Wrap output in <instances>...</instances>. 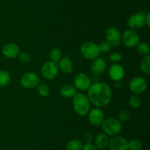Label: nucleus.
<instances>
[{
    "label": "nucleus",
    "instance_id": "nucleus-33",
    "mask_svg": "<svg viewBox=\"0 0 150 150\" xmlns=\"http://www.w3.org/2000/svg\"><path fill=\"white\" fill-rule=\"evenodd\" d=\"M92 139H93V137H92V134L89 133V132H87V133L85 134L84 140L86 143H91L92 142Z\"/></svg>",
    "mask_w": 150,
    "mask_h": 150
},
{
    "label": "nucleus",
    "instance_id": "nucleus-15",
    "mask_svg": "<svg viewBox=\"0 0 150 150\" xmlns=\"http://www.w3.org/2000/svg\"><path fill=\"white\" fill-rule=\"evenodd\" d=\"M108 75L110 78L114 82L121 81L125 76L124 68L119 63H114L110 66L109 70H108Z\"/></svg>",
    "mask_w": 150,
    "mask_h": 150
},
{
    "label": "nucleus",
    "instance_id": "nucleus-6",
    "mask_svg": "<svg viewBox=\"0 0 150 150\" xmlns=\"http://www.w3.org/2000/svg\"><path fill=\"white\" fill-rule=\"evenodd\" d=\"M122 41L127 48H135L140 42V37L136 31L128 29L122 35Z\"/></svg>",
    "mask_w": 150,
    "mask_h": 150
},
{
    "label": "nucleus",
    "instance_id": "nucleus-25",
    "mask_svg": "<svg viewBox=\"0 0 150 150\" xmlns=\"http://www.w3.org/2000/svg\"><path fill=\"white\" fill-rule=\"evenodd\" d=\"M62 56V51L58 48L52 49L49 52L50 60L55 62V63H57V62H59L61 60Z\"/></svg>",
    "mask_w": 150,
    "mask_h": 150
},
{
    "label": "nucleus",
    "instance_id": "nucleus-11",
    "mask_svg": "<svg viewBox=\"0 0 150 150\" xmlns=\"http://www.w3.org/2000/svg\"><path fill=\"white\" fill-rule=\"evenodd\" d=\"M108 147L110 150H128V141L124 137L116 135L109 139Z\"/></svg>",
    "mask_w": 150,
    "mask_h": 150
},
{
    "label": "nucleus",
    "instance_id": "nucleus-5",
    "mask_svg": "<svg viewBox=\"0 0 150 150\" xmlns=\"http://www.w3.org/2000/svg\"><path fill=\"white\" fill-rule=\"evenodd\" d=\"M146 13L142 11L137 12L131 15L127 19V26L133 30L142 29L144 25H146Z\"/></svg>",
    "mask_w": 150,
    "mask_h": 150
},
{
    "label": "nucleus",
    "instance_id": "nucleus-18",
    "mask_svg": "<svg viewBox=\"0 0 150 150\" xmlns=\"http://www.w3.org/2000/svg\"><path fill=\"white\" fill-rule=\"evenodd\" d=\"M95 146L98 148V149H105L108 147L109 138L108 136L104 132L98 134L95 138Z\"/></svg>",
    "mask_w": 150,
    "mask_h": 150
},
{
    "label": "nucleus",
    "instance_id": "nucleus-17",
    "mask_svg": "<svg viewBox=\"0 0 150 150\" xmlns=\"http://www.w3.org/2000/svg\"><path fill=\"white\" fill-rule=\"evenodd\" d=\"M59 70L64 74H70L73 70V63L69 57L61 58L58 63Z\"/></svg>",
    "mask_w": 150,
    "mask_h": 150
},
{
    "label": "nucleus",
    "instance_id": "nucleus-21",
    "mask_svg": "<svg viewBox=\"0 0 150 150\" xmlns=\"http://www.w3.org/2000/svg\"><path fill=\"white\" fill-rule=\"evenodd\" d=\"M83 143L79 139H72L66 144V150H81Z\"/></svg>",
    "mask_w": 150,
    "mask_h": 150
},
{
    "label": "nucleus",
    "instance_id": "nucleus-28",
    "mask_svg": "<svg viewBox=\"0 0 150 150\" xmlns=\"http://www.w3.org/2000/svg\"><path fill=\"white\" fill-rule=\"evenodd\" d=\"M142 144L138 139H133L128 141V150H141Z\"/></svg>",
    "mask_w": 150,
    "mask_h": 150
},
{
    "label": "nucleus",
    "instance_id": "nucleus-2",
    "mask_svg": "<svg viewBox=\"0 0 150 150\" xmlns=\"http://www.w3.org/2000/svg\"><path fill=\"white\" fill-rule=\"evenodd\" d=\"M90 101L86 95L79 93L73 97V106L75 112L80 116H84L90 110Z\"/></svg>",
    "mask_w": 150,
    "mask_h": 150
},
{
    "label": "nucleus",
    "instance_id": "nucleus-29",
    "mask_svg": "<svg viewBox=\"0 0 150 150\" xmlns=\"http://www.w3.org/2000/svg\"><path fill=\"white\" fill-rule=\"evenodd\" d=\"M18 57L19 60L22 63H23V64H27V63H30L31 60H32L31 55L29 53L26 52V51H23L21 53L20 52V54H19V55Z\"/></svg>",
    "mask_w": 150,
    "mask_h": 150
},
{
    "label": "nucleus",
    "instance_id": "nucleus-8",
    "mask_svg": "<svg viewBox=\"0 0 150 150\" xmlns=\"http://www.w3.org/2000/svg\"><path fill=\"white\" fill-rule=\"evenodd\" d=\"M21 85L27 89H32L40 84V77L35 72H26L21 78Z\"/></svg>",
    "mask_w": 150,
    "mask_h": 150
},
{
    "label": "nucleus",
    "instance_id": "nucleus-19",
    "mask_svg": "<svg viewBox=\"0 0 150 150\" xmlns=\"http://www.w3.org/2000/svg\"><path fill=\"white\" fill-rule=\"evenodd\" d=\"M60 94L64 98H72L77 94L76 87L70 84L63 85L60 89Z\"/></svg>",
    "mask_w": 150,
    "mask_h": 150
},
{
    "label": "nucleus",
    "instance_id": "nucleus-9",
    "mask_svg": "<svg viewBox=\"0 0 150 150\" xmlns=\"http://www.w3.org/2000/svg\"><path fill=\"white\" fill-rule=\"evenodd\" d=\"M129 88L133 94L139 95L144 93V91L146 90L147 82L146 79L142 76H135L130 80Z\"/></svg>",
    "mask_w": 150,
    "mask_h": 150
},
{
    "label": "nucleus",
    "instance_id": "nucleus-23",
    "mask_svg": "<svg viewBox=\"0 0 150 150\" xmlns=\"http://www.w3.org/2000/svg\"><path fill=\"white\" fill-rule=\"evenodd\" d=\"M136 49L139 54L141 55L146 56L149 55L150 52V47L149 44L146 42H139L136 46Z\"/></svg>",
    "mask_w": 150,
    "mask_h": 150
},
{
    "label": "nucleus",
    "instance_id": "nucleus-20",
    "mask_svg": "<svg viewBox=\"0 0 150 150\" xmlns=\"http://www.w3.org/2000/svg\"><path fill=\"white\" fill-rule=\"evenodd\" d=\"M140 69L145 74H150V56H144L140 62Z\"/></svg>",
    "mask_w": 150,
    "mask_h": 150
},
{
    "label": "nucleus",
    "instance_id": "nucleus-7",
    "mask_svg": "<svg viewBox=\"0 0 150 150\" xmlns=\"http://www.w3.org/2000/svg\"><path fill=\"white\" fill-rule=\"evenodd\" d=\"M59 67L58 63L51 60L45 62L41 67V74L42 76L46 79H53L58 75Z\"/></svg>",
    "mask_w": 150,
    "mask_h": 150
},
{
    "label": "nucleus",
    "instance_id": "nucleus-3",
    "mask_svg": "<svg viewBox=\"0 0 150 150\" xmlns=\"http://www.w3.org/2000/svg\"><path fill=\"white\" fill-rule=\"evenodd\" d=\"M102 126V129L105 134L108 136L114 137L118 135L121 132L122 129V123L115 118H109L103 121Z\"/></svg>",
    "mask_w": 150,
    "mask_h": 150
},
{
    "label": "nucleus",
    "instance_id": "nucleus-4",
    "mask_svg": "<svg viewBox=\"0 0 150 150\" xmlns=\"http://www.w3.org/2000/svg\"><path fill=\"white\" fill-rule=\"evenodd\" d=\"M81 53L85 59L93 60L99 57L100 51L98 44L92 41H86L83 43L80 48Z\"/></svg>",
    "mask_w": 150,
    "mask_h": 150
},
{
    "label": "nucleus",
    "instance_id": "nucleus-32",
    "mask_svg": "<svg viewBox=\"0 0 150 150\" xmlns=\"http://www.w3.org/2000/svg\"><path fill=\"white\" fill-rule=\"evenodd\" d=\"M81 150H98V148L95 146V144H92V143H86L85 145H83Z\"/></svg>",
    "mask_w": 150,
    "mask_h": 150
},
{
    "label": "nucleus",
    "instance_id": "nucleus-13",
    "mask_svg": "<svg viewBox=\"0 0 150 150\" xmlns=\"http://www.w3.org/2000/svg\"><path fill=\"white\" fill-rule=\"evenodd\" d=\"M91 79L88 75L84 73H79L75 76L74 86L79 91H84L89 89L90 87Z\"/></svg>",
    "mask_w": 150,
    "mask_h": 150
},
{
    "label": "nucleus",
    "instance_id": "nucleus-1",
    "mask_svg": "<svg viewBox=\"0 0 150 150\" xmlns=\"http://www.w3.org/2000/svg\"><path fill=\"white\" fill-rule=\"evenodd\" d=\"M87 96L90 102L96 107H103L110 103L112 99V91L105 82H95L88 89Z\"/></svg>",
    "mask_w": 150,
    "mask_h": 150
},
{
    "label": "nucleus",
    "instance_id": "nucleus-27",
    "mask_svg": "<svg viewBox=\"0 0 150 150\" xmlns=\"http://www.w3.org/2000/svg\"><path fill=\"white\" fill-rule=\"evenodd\" d=\"M130 112L128 110H126V109H124V110H121L120 112L118 115V120L120 121L121 123L122 122H126L127 121H128L130 119Z\"/></svg>",
    "mask_w": 150,
    "mask_h": 150
},
{
    "label": "nucleus",
    "instance_id": "nucleus-22",
    "mask_svg": "<svg viewBox=\"0 0 150 150\" xmlns=\"http://www.w3.org/2000/svg\"><path fill=\"white\" fill-rule=\"evenodd\" d=\"M11 81V76L7 71L0 70V88L5 87Z\"/></svg>",
    "mask_w": 150,
    "mask_h": 150
},
{
    "label": "nucleus",
    "instance_id": "nucleus-16",
    "mask_svg": "<svg viewBox=\"0 0 150 150\" xmlns=\"http://www.w3.org/2000/svg\"><path fill=\"white\" fill-rule=\"evenodd\" d=\"M107 68L106 62L101 57H97L92 61L91 71L95 75H101L105 71Z\"/></svg>",
    "mask_w": 150,
    "mask_h": 150
},
{
    "label": "nucleus",
    "instance_id": "nucleus-30",
    "mask_svg": "<svg viewBox=\"0 0 150 150\" xmlns=\"http://www.w3.org/2000/svg\"><path fill=\"white\" fill-rule=\"evenodd\" d=\"M123 55L120 52H117V51H114V52H112L111 54H110L109 60H111V62L114 63H119L120 61H121L122 60Z\"/></svg>",
    "mask_w": 150,
    "mask_h": 150
},
{
    "label": "nucleus",
    "instance_id": "nucleus-34",
    "mask_svg": "<svg viewBox=\"0 0 150 150\" xmlns=\"http://www.w3.org/2000/svg\"><path fill=\"white\" fill-rule=\"evenodd\" d=\"M149 18H150V13L149 12H148V13H146V25H147V26H150Z\"/></svg>",
    "mask_w": 150,
    "mask_h": 150
},
{
    "label": "nucleus",
    "instance_id": "nucleus-14",
    "mask_svg": "<svg viewBox=\"0 0 150 150\" xmlns=\"http://www.w3.org/2000/svg\"><path fill=\"white\" fill-rule=\"evenodd\" d=\"M1 53L7 59H14L20 54V47L14 43H9L2 47Z\"/></svg>",
    "mask_w": 150,
    "mask_h": 150
},
{
    "label": "nucleus",
    "instance_id": "nucleus-26",
    "mask_svg": "<svg viewBox=\"0 0 150 150\" xmlns=\"http://www.w3.org/2000/svg\"><path fill=\"white\" fill-rule=\"evenodd\" d=\"M38 93L40 96L42 97H46L50 94V88L48 85L45 83H41L38 85Z\"/></svg>",
    "mask_w": 150,
    "mask_h": 150
},
{
    "label": "nucleus",
    "instance_id": "nucleus-10",
    "mask_svg": "<svg viewBox=\"0 0 150 150\" xmlns=\"http://www.w3.org/2000/svg\"><path fill=\"white\" fill-rule=\"evenodd\" d=\"M105 38L106 41L111 45V46H118L122 42L121 33L120 30L114 26H111L107 29L105 32Z\"/></svg>",
    "mask_w": 150,
    "mask_h": 150
},
{
    "label": "nucleus",
    "instance_id": "nucleus-24",
    "mask_svg": "<svg viewBox=\"0 0 150 150\" xmlns=\"http://www.w3.org/2000/svg\"><path fill=\"white\" fill-rule=\"evenodd\" d=\"M142 98L138 94H133L129 99V105L131 108L136 109L139 108L142 104Z\"/></svg>",
    "mask_w": 150,
    "mask_h": 150
},
{
    "label": "nucleus",
    "instance_id": "nucleus-12",
    "mask_svg": "<svg viewBox=\"0 0 150 150\" xmlns=\"http://www.w3.org/2000/svg\"><path fill=\"white\" fill-rule=\"evenodd\" d=\"M88 113H89L88 119L89 123L95 126H100L105 120V114L100 107H95L89 110Z\"/></svg>",
    "mask_w": 150,
    "mask_h": 150
},
{
    "label": "nucleus",
    "instance_id": "nucleus-31",
    "mask_svg": "<svg viewBox=\"0 0 150 150\" xmlns=\"http://www.w3.org/2000/svg\"><path fill=\"white\" fill-rule=\"evenodd\" d=\"M99 47V49L100 52H108L111 50V45L108 44L107 41H102V42L100 43V44L98 45Z\"/></svg>",
    "mask_w": 150,
    "mask_h": 150
}]
</instances>
